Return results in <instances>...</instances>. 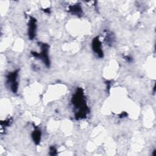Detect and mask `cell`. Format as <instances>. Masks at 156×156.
Returning <instances> with one entry per match:
<instances>
[{
  "label": "cell",
  "mask_w": 156,
  "mask_h": 156,
  "mask_svg": "<svg viewBox=\"0 0 156 156\" xmlns=\"http://www.w3.org/2000/svg\"><path fill=\"white\" fill-rule=\"evenodd\" d=\"M127 115V114L126 112H122V113H121V115H120V118L126 117Z\"/></svg>",
  "instance_id": "cell-10"
},
{
  "label": "cell",
  "mask_w": 156,
  "mask_h": 156,
  "mask_svg": "<svg viewBox=\"0 0 156 156\" xmlns=\"http://www.w3.org/2000/svg\"><path fill=\"white\" fill-rule=\"evenodd\" d=\"M29 27H28V35L29 38L30 40H33L35 37V32L37 29V24H36V20L31 17L30 20L29 22Z\"/></svg>",
  "instance_id": "cell-5"
},
{
  "label": "cell",
  "mask_w": 156,
  "mask_h": 156,
  "mask_svg": "<svg viewBox=\"0 0 156 156\" xmlns=\"http://www.w3.org/2000/svg\"><path fill=\"white\" fill-rule=\"evenodd\" d=\"M41 48V52L40 53L36 52H32V55L37 58H40L47 67L50 65V60L48 56V49L49 46L46 43H40Z\"/></svg>",
  "instance_id": "cell-2"
},
{
  "label": "cell",
  "mask_w": 156,
  "mask_h": 156,
  "mask_svg": "<svg viewBox=\"0 0 156 156\" xmlns=\"http://www.w3.org/2000/svg\"><path fill=\"white\" fill-rule=\"evenodd\" d=\"M92 49L94 52L98 55L99 57L102 58L104 56L103 51L102 49L101 43L99 39V37H96L92 41Z\"/></svg>",
  "instance_id": "cell-4"
},
{
  "label": "cell",
  "mask_w": 156,
  "mask_h": 156,
  "mask_svg": "<svg viewBox=\"0 0 156 156\" xmlns=\"http://www.w3.org/2000/svg\"><path fill=\"white\" fill-rule=\"evenodd\" d=\"M72 102L76 108H79V111L75 115L76 119L85 118L88 109L86 105L83 90L82 88H79L77 89L76 93L73 96Z\"/></svg>",
  "instance_id": "cell-1"
},
{
  "label": "cell",
  "mask_w": 156,
  "mask_h": 156,
  "mask_svg": "<svg viewBox=\"0 0 156 156\" xmlns=\"http://www.w3.org/2000/svg\"><path fill=\"white\" fill-rule=\"evenodd\" d=\"M49 151H50V153L49 154L51 155H57V149H55V147L54 146H51L49 148Z\"/></svg>",
  "instance_id": "cell-8"
},
{
  "label": "cell",
  "mask_w": 156,
  "mask_h": 156,
  "mask_svg": "<svg viewBox=\"0 0 156 156\" xmlns=\"http://www.w3.org/2000/svg\"><path fill=\"white\" fill-rule=\"evenodd\" d=\"M69 11L74 15H80L82 13V8L79 5H72L69 8Z\"/></svg>",
  "instance_id": "cell-7"
},
{
  "label": "cell",
  "mask_w": 156,
  "mask_h": 156,
  "mask_svg": "<svg viewBox=\"0 0 156 156\" xmlns=\"http://www.w3.org/2000/svg\"><path fill=\"white\" fill-rule=\"evenodd\" d=\"M124 58H125L127 62H132V58H131V57H129V56H126V57H124Z\"/></svg>",
  "instance_id": "cell-9"
},
{
  "label": "cell",
  "mask_w": 156,
  "mask_h": 156,
  "mask_svg": "<svg viewBox=\"0 0 156 156\" xmlns=\"http://www.w3.org/2000/svg\"><path fill=\"white\" fill-rule=\"evenodd\" d=\"M41 131L38 129H35L32 133V138L33 139L34 142L36 144H38L40 143L41 140Z\"/></svg>",
  "instance_id": "cell-6"
},
{
  "label": "cell",
  "mask_w": 156,
  "mask_h": 156,
  "mask_svg": "<svg viewBox=\"0 0 156 156\" xmlns=\"http://www.w3.org/2000/svg\"><path fill=\"white\" fill-rule=\"evenodd\" d=\"M18 74V70L9 73L7 76V83L10 86V89L13 93H16L18 91V83L17 81V77Z\"/></svg>",
  "instance_id": "cell-3"
}]
</instances>
